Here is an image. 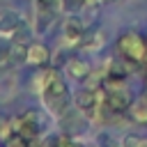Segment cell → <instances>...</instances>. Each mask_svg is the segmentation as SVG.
<instances>
[{
  "label": "cell",
  "mask_w": 147,
  "mask_h": 147,
  "mask_svg": "<svg viewBox=\"0 0 147 147\" xmlns=\"http://www.w3.org/2000/svg\"><path fill=\"white\" fill-rule=\"evenodd\" d=\"M41 99H44V103H46L48 113H53L55 117L64 115V113L69 110V103H71L69 87H67V83H64L60 76H55V78H53V80H51V83L44 87Z\"/></svg>",
  "instance_id": "1"
},
{
  "label": "cell",
  "mask_w": 147,
  "mask_h": 147,
  "mask_svg": "<svg viewBox=\"0 0 147 147\" xmlns=\"http://www.w3.org/2000/svg\"><path fill=\"white\" fill-rule=\"evenodd\" d=\"M117 53L131 64H142V57L147 53V39L138 32H124L117 37Z\"/></svg>",
  "instance_id": "2"
},
{
  "label": "cell",
  "mask_w": 147,
  "mask_h": 147,
  "mask_svg": "<svg viewBox=\"0 0 147 147\" xmlns=\"http://www.w3.org/2000/svg\"><path fill=\"white\" fill-rule=\"evenodd\" d=\"M11 124H14V131H16V133H21V136L28 138V140H34V138H39V133L44 131V115H41L39 110L28 108V110H23Z\"/></svg>",
  "instance_id": "3"
},
{
  "label": "cell",
  "mask_w": 147,
  "mask_h": 147,
  "mask_svg": "<svg viewBox=\"0 0 147 147\" xmlns=\"http://www.w3.org/2000/svg\"><path fill=\"white\" fill-rule=\"evenodd\" d=\"M103 103H106L113 113H126V108H129L133 101H131L129 90H124V87H119V85H113V87L103 94Z\"/></svg>",
  "instance_id": "4"
},
{
  "label": "cell",
  "mask_w": 147,
  "mask_h": 147,
  "mask_svg": "<svg viewBox=\"0 0 147 147\" xmlns=\"http://www.w3.org/2000/svg\"><path fill=\"white\" fill-rule=\"evenodd\" d=\"M101 92H103L101 87H90V85L80 87V92H78V94H76V99H74L76 108L85 115L87 110H92L94 106H99V103L103 101V94H101Z\"/></svg>",
  "instance_id": "5"
},
{
  "label": "cell",
  "mask_w": 147,
  "mask_h": 147,
  "mask_svg": "<svg viewBox=\"0 0 147 147\" xmlns=\"http://www.w3.org/2000/svg\"><path fill=\"white\" fill-rule=\"evenodd\" d=\"M103 44H106V32H103L101 28H96V25L85 28V32H83V37H80V41H78V46H80L83 51H87V53L99 51Z\"/></svg>",
  "instance_id": "6"
},
{
  "label": "cell",
  "mask_w": 147,
  "mask_h": 147,
  "mask_svg": "<svg viewBox=\"0 0 147 147\" xmlns=\"http://www.w3.org/2000/svg\"><path fill=\"white\" fill-rule=\"evenodd\" d=\"M48 62H51V51H48V46L41 44V41H30V44H28V62H25V64L39 69V67H46Z\"/></svg>",
  "instance_id": "7"
},
{
  "label": "cell",
  "mask_w": 147,
  "mask_h": 147,
  "mask_svg": "<svg viewBox=\"0 0 147 147\" xmlns=\"http://www.w3.org/2000/svg\"><path fill=\"white\" fill-rule=\"evenodd\" d=\"M64 71L71 76V78H76V80H80V83H85L87 80V76H90V64L83 60V57H69V62L64 64Z\"/></svg>",
  "instance_id": "8"
},
{
  "label": "cell",
  "mask_w": 147,
  "mask_h": 147,
  "mask_svg": "<svg viewBox=\"0 0 147 147\" xmlns=\"http://www.w3.org/2000/svg\"><path fill=\"white\" fill-rule=\"evenodd\" d=\"M83 32H85V25H83V21L78 16H71V18L64 21V37H67L69 44H78Z\"/></svg>",
  "instance_id": "9"
},
{
  "label": "cell",
  "mask_w": 147,
  "mask_h": 147,
  "mask_svg": "<svg viewBox=\"0 0 147 147\" xmlns=\"http://www.w3.org/2000/svg\"><path fill=\"white\" fill-rule=\"evenodd\" d=\"M126 78V67L119 64V60H110L108 67H106V85H119L122 80Z\"/></svg>",
  "instance_id": "10"
},
{
  "label": "cell",
  "mask_w": 147,
  "mask_h": 147,
  "mask_svg": "<svg viewBox=\"0 0 147 147\" xmlns=\"http://www.w3.org/2000/svg\"><path fill=\"white\" fill-rule=\"evenodd\" d=\"M60 117H62V129H64V133L76 136V133H83V131H85V122H83V117H80L78 113H64V115H60Z\"/></svg>",
  "instance_id": "11"
},
{
  "label": "cell",
  "mask_w": 147,
  "mask_h": 147,
  "mask_svg": "<svg viewBox=\"0 0 147 147\" xmlns=\"http://www.w3.org/2000/svg\"><path fill=\"white\" fill-rule=\"evenodd\" d=\"M21 14L14 11V9H0V32L2 34H11L14 28L21 23Z\"/></svg>",
  "instance_id": "12"
},
{
  "label": "cell",
  "mask_w": 147,
  "mask_h": 147,
  "mask_svg": "<svg viewBox=\"0 0 147 147\" xmlns=\"http://www.w3.org/2000/svg\"><path fill=\"white\" fill-rule=\"evenodd\" d=\"M55 21V9L53 7H46V9H37V18H34V32L44 34Z\"/></svg>",
  "instance_id": "13"
},
{
  "label": "cell",
  "mask_w": 147,
  "mask_h": 147,
  "mask_svg": "<svg viewBox=\"0 0 147 147\" xmlns=\"http://www.w3.org/2000/svg\"><path fill=\"white\" fill-rule=\"evenodd\" d=\"M126 117L138 124V126H147V101H140V103H131L126 108Z\"/></svg>",
  "instance_id": "14"
},
{
  "label": "cell",
  "mask_w": 147,
  "mask_h": 147,
  "mask_svg": "<svg viewBox=\"0 0 147 147\" xmlns=\"http://www.w3.org/2000/svg\"><path fill=\"white\" fill-rule=\"evenodd\" d=\"M16 92V80L9 78L7 74H0V101H7L11 99Z\"/></svg>",
  "instance_id": "15"
},
{
  "label": "cell",
  "mask_w": 147,
  "mask_h": 147,
  "mask_svg": "<svg viewBox=\"0 0 147 147\" xmlns=\"http://www.w3.org/2000/svg\"><path fill=\"white\" fill-rule=\"evenodd\" d=\"M11 62L14 64L28 62V44L25 41H11Z\"/></svg>",
  "instance_id": "16"
},
{
  "label": "cell",
  "mask_w": 147,
  "mask_h": 147,
  "mask_svg": "<svg viewBox=\"0 0 147 147\" xmlns=\"http://www.w3.org/2000/svg\"><path fill=\"white\" fill-rule=\"evenodd\" d=\"M30 28H28V23L25 21H21L16 28H14V32H11V41H25V44H30Z\"/></svg>",
  "instance_id": "17"
},
{
  "label": "cell",
  "mask_w": 147,
  "mask_h": 147,
  "mask_svg": "<svg viewBox=\"0 0 147 147\" xmlns=\"http://www.w3.org/2000/svg\"><path fill=\"white\" fill-rule=\"evenodd\" d=\"M11 136H14V124H11L9 119L0 117V147H5Z\"/></svg>",
  "instance_id": "18"
},
{
  "label": "cell",
  "mask_w": 147,
  "mask_h": 147,
  "mask_svg": "<svg viewBox=\"0 0 147 147\" xmlns=\"http://www.w3.org/2000/svg\"><path fill=\"white\" fill-rule=\"evenodd\" d=\"M7 64H11V44L0 39V69H5Z\"/></svg>",
  "instance_id": "19"
},
{
  "label": "cell",
  "mask_w": 147,
  "mask_h": 147,
  "mask_svg": "<svg viewBox=\"0 0 147 147\" xmlns=\"http://www.w3.org/2000/svg\"><path fill=\"white\" fill-rule=\"evenodd\" d=\"M87 2H92V0H60V7H62L64 11L76 14V11L85 9V5H87Z\"/></svg>",
  "instance_id": "20"
},
{
  "label": "cell",
  "mask_w": 147,
  "mask_h": 147,
  "mask_svg": "<svg viewBox=\"0 0 147 147\" xmlns=\"http://www.w3.org/2000/svg\"><path fill=\"white\" fill-rule=\"evenodd\" d=\"M122 145H124V147H145V145H147V138L136 136V133H129V136L122 140Z\"/></svg>",
  "instance_id": "21"
},
{
  "label": "cell",
  "mask_w": 147,
  "mask_h": 147,
  "mask_svg": "<svg viewBox=\"0 0 147 147\" xmlns=\"http://www.w3.org/2000/svg\"><path fill=\"white\" fill-rule=\"evenodd\" d=\"M67 62H69V53H67V51H60V53H57V57L53 60V67H55V69H60V67H64Z\"/></svg>",
  "instance_id": "22"
},
{
  "label": "cell",
  "mask_w": 147,
  "mask_h": 147,
  "mask_svg": "<svg viewBox=\"0 0 147 147\" xmlns=\"http://www.w3.org/2000/svg\"><path fill=\"white\" fill-rule=\"evenodd\" d=\"M46 7H53V0H37V9H46Z\"/></svg>",
  "instance_id": "23"
},
{
  "label": "cell",
  "mask_w": 147,
  "mask_h": 147,
  "mask_svg": "<svg viewBox=\"0 0 147 147\" xmlns=\"http://www.w3.org/2000/svg\"><path fill=\"white\" fill-rule=\"evenodd\" d=\"M142 101H147V92H145V99H142Z\"/></svg>",
  "instance_id": "24"
},
{
  "label": "cell",
  "mask_w": 147,
  "mask_h": 147,
  "mask_svg": "<svg viewBox=\"0 0 147 147\" xmlns=\"http://www.w3.org/2000/svg\"><path fill=\"white\" fill-rule=\"evenodd\" d=\"M113 2H122V0H113Z\"/></svg>",
  "instance_id": "25"
},
{
  "label": "cell",
  "mask_w": 147,
  "mask_h": 147,
  "mask_svg": "<svg viewBox=\"0 0 147 147\" xmlns=\"http://www.w3.org/2000/svg\"><path fill=\"white\" fill-rule=\"evenodd\" d=\"M145 147H147V145H145Z\"/></svg>",
  "instance_id": "26"
}]
</instances>
